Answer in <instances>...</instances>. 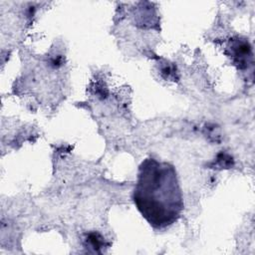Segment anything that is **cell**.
<instances>
[{
  "instance_id": "cell-1",
  "label": "cell",
  "mask_w": 255,
  "mask_h": 255,
  "mask_svg": "<svg viewBox=\"0 0 255 255\" xmlns=\"http://www.w3.org/2000/svg\"><path fill=\"white\" fill-rule=\"evenodd\" d=\"M132 199L143 218L155 229L177 221L183 199L173 165L151 157L144 159L139 165Z\"/></svg>"
}]
</instances>
